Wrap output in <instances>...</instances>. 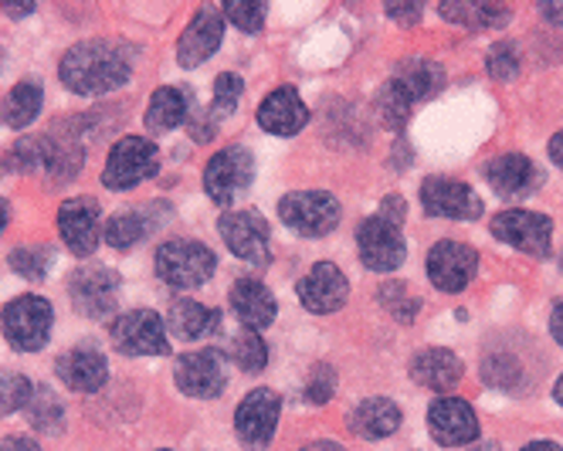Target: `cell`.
<instances>
[{"label": "cell", "mask_w": 563, "mask_h": 451, "mask_svg": "<svg viewBox=\"0 0 563 451\" xmlns=\"http://www.w3.org/2000/svg\"><path fill=\"white\" fill-rule=\"evenodd\" d=\"M42 102H45L42 81L24 78V81H18V86L4 99H0V122L11 127V130L31 127V122L37 119V112H42Z\"/></svg>", "instance_id": "83f0119b"}, {"label": "cell", "mask_w": 563, "mask_h": 451, "mask_svg": "<svg viewBox=\"0 0 563 451\" xmlns=\"http://www.w3.org/2000/svg\"><path fill=\"white\" fill-rule=\"evenodd\" d=\"M221 37H224V18L214 8H200L177 41V62L184 68L205 65L221 48Z\"/></svg>", "instance_id": "d6986e66"}, {"label": "cell", "mask_w": 563, "mask_h": 451, "mask_svg": "<svg viewBox=\"0 0 563 451\" xmlns=\"http://www.w3.org/2000/svg\"><path fill=\"white\" fill-rule=\"evenodd\" d=\"M52 265V252L45 244H21L11 252V268L24 278H45Z\"/></svg>", "instance_id": "ab89813d"}, {"label": "cell", "mask_w": 563, "mask_h": 451, "mask_svg": "<svg viewBox=\"0 0 563 451\" xmlns=\"http://www.w3.org/2000/svg\"><path fill=\"white\" fill-rule=\"evenodd\" d=\"M218 312L208 309V306H200L194 299H174L170 309H167V326H170V333L177 340H200V337H208L214 333V326H218Z\"/></svg>", "instance_id": "f1b7e54d"}, {"label": "cell", "mask_w": 563, "mask_h": 451, "mask_svg": "<svg viewBox=\"0 0 563 451\" xmlns=\"http://www.w3.org/2000/svg\"><path fill=\"white\" fill-rule=\"evenodd\" d=\"M252 180H255V156L245 146H228L214 153L205 167V190L214 204H231V197L252 187Z\"/></svg>", "instance_id": "9c48e42d"}, {"label": "cell", "mask_w": 563, "mask_h": 451, "mask_svg": "<svg viewBox=\"0 0 563 451\" xmlns=\"http://www.w3.org/2000/svg\"><path fill=\"white\" fill-rule=\"evenodd\" d=\"M278 218L302 238H323L340 224V204L327 190H292L278 200Z\"/></svg>", "instance_id": "277c9868"}, {"label": "cell", "mask_w": 563, "mask_h": 451, "mask_svg": "<svg viewBox=\"0 0 563 451\" xmlns=\"http://www.w3.org/2000/svg\"><path fill=\"white\" fill-rule=\"evenodd\" d=\"M8 160H11V170H21V174H45V163H48V136H24V140H18Z\"/></svg>", "instance_id": "8d00e7d4"}, {"label": "cell", "mask_w": 563, "mask_h": 451, "mask_svg": "<svg viewBox=\"0 0 563 451\" xmlns=\"http://www.w3.org/2000/svg\"><path fill=\"white\" fill-rule=\"evenodd\" d=\"M31 381L24 374L0 371V418H8L14 411H24V404L31 397Z\"/></svg>", "instance_id": "f35d334b"}, {"label": "cell", "mask_w": 563, "mask_h": 451, "mask_svg": "<svg viewBox=\"0 0 563 451\" xmlns=\"http://www.w3.org/2000/svg\"><path fill=\"white\" fill-rule=\"evenodd\" d=\"M241 89H245V86H241V78L234 72H224V75L214 78V99H211V106L190 122V140L194 143H211L214 140L221 119H228L238 109Z\"/></svg>", "instance_id": "cb8c5ba5"}, {"label": "cell", "mask_w": 563, "mask_h": 451, "mask_svg": "<svg viewBox=\"0 0 563 451\" xmlns=\"http://www.w3.org/2000/svg\"><path fill=\"white\" fill-rule=\"evenodd\" d=\"M55 374L75 394H96L109 381V363L99 350L78 346V350H68L55 360Z\"/></svg>", "instance_id": "ffe728a7"}, {"label": "cell", "mask_w": 563, "mask_h": 451, "mask_svg": "<svg viewBox=\"0 0 563 451\" xmlns=\"http://www.w3.org/2000/svg\"><path fill=\"white\" fill-rule=\"evenodd\" d=\"M394 81L400 89L408 92L411 102H421V99H431L441 86H445V68L431 58H405L394 72Z\"/></svg>", "instance_id": "4316f807"}, {"label": "cell", "mask_w": 563, "mask_h": 451, "mask_svg": "<svg viewBox=\"0 0 563 451\" xmlns=\"http://www.w3.org/2000/svg\"><path fill=\"white\" fill-rule=\"evenodd\" d=\"M478 268V255L475 249L462 241H438L428 252V278L438 293H462L468 289V282L475 278Z\"/></svg>", "instance_id": "8fae6325"}, {"label": "cell", "mask_w": 563, "mask_h": 451, "mask_svg": "<svg viewBox=\"0 0 563 451\" xmlns=\"http://www.w3.org/2000/svg\"><path fill=\"white\" fill-rule=\"evenodd\" d=\"M493 234L506 244H512L516 252L527 255H550V241H553V221L537 211H503L493 221Z\"/></svg>", "instance_id": "9a60e30c"}, {"label": "cell", "mask_w": 563, "mask_h": 451, "mask_svg": "<svg viewBox=\"0 0 563 451\" xmlns=\"http://www.w3.org/2000/svg\"><path fill=\"white\" fill-rule=\"evenodd\" d=\"M224 18L245 34H258L265 24V4H255V0H234V4H224Z\"/></svg>", "instance_id": "60d3db41"}, {"label": "cell", "mask_w": 563, "mask_h": 451, "mask_svg": "<svg viewBox=\"0 0 563 451\" xmlns=\"http://www.w3.org/2000/svg\"><path fill=\"white\" fill-rule=\"evenodd\" d=\"M218 268V258L208 244L190 241V238H174L167 244H159L156 252V272L174 289H197L205 285Z\"/></svg>", "instance_id": "7a4b0ae2"}, {"label": "cell", "mask_w": 563, "mask_h": 451, "mask_svg": "<svg viewBox=\"0 0 563 451\" xmlns=\"http://www.w3.org/2000/svg\"><path fill=\"white\" fill-rule=\"evenodd\" d=\"M112 343L126 356H167L170 337L167 326L153 309H133L112 322Z\"/></svg>", "instance_id": "8992f818"}, {"label": "cell", "mask_w": 563, "mask_h": 451, "mask_svg": "<svg viewBox=\"0 0 563 451\" xmlns=\"http://www.w3.org/2000/svg\"><path fill=\"white\" fill-rule=\"evenodd\" d=\"M296 293H299L302 309H309L316 316H330V312L346 306L350 282H346V275L333 262H319V265L309 268V275L299 278Z\"/></svg>", "instance_id": "5bb4252c"}, {"label": "cell", "mask_w": 563, "mask_h": 451, "mask_svg": "<svg viewBox=\"0 0 563 451\" xmlns=\"http://www.w3.org/2000/svg\"><path fill=\"white\" fill-rule=\"evenodd\" d=\"M52 302L42 296H18L4 306L0 312V326H4V340L18 350V353H37L48 337H52Z\"/></svg>", "instance_id": "3957f363"}, {"label": "cell", "mask_w": 563, "mask_h": 451, "mask_svg": "<svg viewBox=\"0 0 563 451\" xmlns=\"http://www.w3.org/2000/svg\"><path fill=\"white\" fill-rule=\"evenodd\" d=\"M150 234V221L140 211H123V215H112L106 221V241L112 244L115 252H130L136 244Z\"/></svg>", "instance_id": "836d02e7"}, {"label": "cell", "mask_w": 563, "mask_h": 451, "mask_svg": "<svg viewBox=\"0 0 563 451\" xmlns=\"http://www.w3.org/2000/svg\"><path fill=\"white\" fill-rule=\"evenodd\" d=\"M428 428L438 444L459 448L478 441V418L462 397H438L428 411Z\"/></svg>", "instance_id": "ac0fdd59"}, {"label": "cell", "mask_w": 563, "mask_h": 451, "mask_svg": "<svg viewBox=\"0 0 563 451\" xmlns=\"http://www.w3.org/2000/svg\"><path fill=\"white\" fill-rule=\"evenodd\" d=\"M421 208L431 218H449V221H475L482 215L478 194L452 177H428L421 184Z\"/></svg>", "instance_id": "7c38bea8"}, {"label": "cell", "mask_w": 563, "mask_h": 451, "mask_svg": "<svg viewBox=\"0 0 563 451\" xmlns=\"http://www.w3.org/2000/svg\"><path fill=\"white\" fill-rule=\"evenodd\" d=\"M231 309L234 316L245 322V330H262V326H272L275 319V296L265 289L258 278H238L231 285Z\"/></svg>", "instance_id": "d4e9b609"}, {"label": "cell", "mask_w": 563, "mask_h": 451, "mask_svg": "<svg viewBox=\"0 0 563 451\" xmlns=\"http://www.w3.org/2000/svg\"><path fill=\"white\" fill-rule=\"evenodd\" d=\"M519 65H522V58L512 41H499V45L489 52V75L499 81H512L519 75Z\"/></svg>", "instance_id": "7bdbcfd3"}, {"label": "cell", "mask_w": 563, "mask_h": 451, "mask_svg": "<svg viewBox=\"0 0 563 451\" xmlns=\"http://www.w3.org/2000/svg\"><path fill=\"white\" fill-rule=\"evenodd\" d=\"M24 418L31 421V428H37L42 435H62L65 431V407L55 397V391L45 387V384L31 387V397L24 404Z\"/></svg>", "instance_id": "1f68e13d"}, {"label": "cell", "mask_w": 563, "mask_h": 451, "mask_svg": "<svg viewBox=\"0 0 563 451\" xmlns=\"http://www.w3.org/2000/svg\"><path fill=\"white\" fill-rule=\"evenodd\" d=\"M462 374H465L462 360L452 350H441V346L421 350L411 360V377H415V384H421L428 391H438V394L455 391L462 384Z\"/></svg>", "instance_id": "603a6c76"}, {"label": "cell", "mask_w": 563, "mask_h": 451, "mask_svg": "<svg viewBox=\"0 0 563 451\" xmlns=\"http://www.w3.org/2000/svg\"><path fill=\"white\" fill-rule=\"evenodd\" d=\"M278 415H282V397L268 387L252 391L245 400L238 404L234 415V431L245 448H265L278 428Z\"/></svg>", "instance_id": "4fadbf2b"}, {"label": "cell", "mask_w": 563, "mask_h": 451, "mask_svg": "<svg viewBox=\"0 0 563 451\" xmlns=\"http://www.w3.org/2000/svg\"><path fill=\"white\" fill-rule=\"evenodd\" d=\"M302 451H346V448L336 444V441H312V444H306Z\"/></svg>", "instance_id": "816d5d0a"}, {"label": "cell", "mask_w": 563, "mask_h": 451, "mask_svg": "<svg viewBox=\"0 0 563 451\" xmlns=\"http://www.w3.org/2000/svg\"><path fill=\"white\" fill-rule=\"evenodd\" d=\"M8 221H11V204H8L4 197H0V231L8 228Z\"/></svg>", "instance_id": "db71d44e"}, {"label": "cell", "mask_w": 563, "mask_h": 451, "mask_svg": "<svg viewBox=\"0 0 563 451\" xmlns=\"http://www.w3.org/2000/svg\"><path fill=\"white\" fill-rule=\"evenodd\" d=\"M218 231L231 249V255H238L241 262H252V265L268 262V224L258 211H228L218 221Z\"/></svg>", "instance_id": "e0dca14e"}, {"label": "cell", "mask_w": 563, "mask_h": 451, "mask_svg": "<svg viewBox=\"0 0 563 451\" xmlns=\"http://www.w3.org/2000/svg\"><path fill=\"white\" fill-rule=\"evenodd\" d=\"M119 289L123 282L109 265H82L68 278L71 306L89 319H106L119 306Z\"/></svg>", "instance_id": "52a82bcc"}, {"label": "cell", "mask_w": 563, "mask_h": 451, "mask_svg": "<svg viewBox=\"0 0 563 451\" xmlns=\"http://www.w3.org/2000/svg\"><path fill=\"white\" fill-rule=\"evenodd\" d=\"M190 116V106H187V92L184 89H156L150 106H146V133L159 136V133H167V130H177L180 122H187Z\"/></svg>", "instance_id": "f546056e"}, {"label": "cell", "mask_w": 563, "mask_h": 451, "mask_svg": "<svg viewBox=\"0 0 563 451\" xmlns=\"http://www.w3.org/2000/svg\"><path fill=\"white\" fill-rule=\"evenodd\" d=\"M336 394V371L330 363H316L306 381V400L309 404H327Z\"/></svg>", "instance_id": "b9f144b4"}, {"label": "cell", "mask_w": 563, "mask_h": 451, "mask_svg": "<svg viewBox=\"0 0 563 451\" xmlns=\"http://www.w3.org/2000/svg\"><path fill=\"white\" fill-rule=\"evenodd\" d=\"M486 180L499 197H530L540 184V170L530 156H519V153H506L486 163Z\"/></svg>", "instance_id": "7402d4cb"}, {"label": "cell", "mask_w": 563, "mask_h": 451, "mask_svg": "<svg viewBox=\"0 0 563 451\" xmlns=\"http://www.w3.org/2000/svg\"><path fill=\"white\" fill-rule=\"evenodd\" d=\"M309 122V109L292 86L268 92L258 106V127L272 136H296Z\"/></svg>", "instance_id": "44dd1931"}, {"label": "cell", "mask_w": 563, "mask_h": 451, "mask_svg": "<svg viewBox=\"0 0 563 451\" xmlns=\"http://www.w3.org/2000/svg\"><path fill=\"white\" fill-rule=\"evenodd\" d=\"M411 99H408V92L397 86V81L390 78L387 86L380 89V96H377V116H380V122L387 130H394V133H400L411 122Z\"/></svg>", "instance_id": "e575fe53"}, {"label": "cell", "mask_w": 563, "mask_h": 451, "mask_svg": "<svg viewBox=\"0 0 563 451\" xmlns=\"http://www.w3.org/2000/svg\"><path fill=\"white\" fill-rule=\"evenodd\" d=\"M174 381L187 397H200V400L218 397L228 387V360L214 346L180 353L174 363Z\"/></svg>", "instance_id": "ba28073f"}, {"label": "cell", "mask_w": 563, "mask_h": 451, "mask_svg": "<svg viewBox=\"0 0 563 451\" xmlns=\"http://www.w3.org/2000/svg\"><path fill=\"white\" fill-rule=\"evenodd\" d=\"M468 451H503V448H499L496 441H478V444H472Z\"/></svg>", "instance_id": "11a10c76"}, {"label": "cell", "mask_w": 563, "mask_h": 451, "mask_svg": "<svg viewBox=\"0 0 563 451\" xmlns=\"http://www.w3.org/2000/svg\"><path fill=\"white\" fill-rule=\"evenodd\" d=\"M380 218H384L387 224L400 228V224H405V218H408V204H405V200H400L397 194L384 197V204H380Z\"/></svg>", "instance_id": "ee69618b"}, {"label": "cell", "mask_w": 563, "mask_h": 451, "mask_svg": "<svg viewBox=\"0 0 563 451\" xmlns=\"http://www.w3.org/2000/svg\"><path fill=\"white\" fill-rule=\"evenodd\" d=\"M86 150L75 136H55L48 133V163H45V177L52 184H68L78 170H82Z\"/></svg>", "instance_id": "d6a6232c"}, {"label": "cell", "mask_w": 563, "mask_h": 451, "mask_svg": "<svg viewBox=\"0 0 563 451\" xmlns=\"http://www.w3.org/2000/svg\"><path fill=\"white\" fill-rule=\"evenodd\" d=\"M130 75H133V48L112 37L78 41L58 62L62 86L86 99L123 89Z\"/></svg>", "instance_id": "6da1fadb"}, {"label": "cell", "mask_w": 563, "mask_h": 451, "mask_svg": "<svg viewBox=\"0 0 563 451\" xmlns=\"http://www.w3.org/2000/svg\"><path fill=\"white\" fill-rule=\"evenodd\" d=\"M159 170V150L146 136H123L112 150L102 167V184L109 190H130L143 180H150Z\"/></svg>", "instance_id": "5b68a950"}, {"label": "cell", "mask_w": 563, "mask_h": 451, "mask_svg": "<svg viewBox=\"0 0 563 451\" xmlns=\"http://www.w3.org/2000/svg\"><path fill=\"white\" fill-rule=\"evenodd\" d=\"M11 170V160H4V156H0V177H4Z\"/></svg>", "instance_id": "6f0895ef"}, {"label": "cell", "mask_w": 563, "mask_h": 451, "mask_svg": "<svg viewBox=\"0 0 563 451\" xmlns=\"http://www.w3.org/2000/svg\"><path fill=\"white\" fill-rule=\"evenodd\" d=\"M547 153H550V160L556 163V167L563 170V130L550 140V146H547Z\"/></svg>", "instance_id": "c3c4849f"}, {"label": "cell", "mask_w": 563, "mask_h": 451, "mask_svg": "<svg viewBox=\"0 0 563 451\" xmlns=\"http://www.w3.org/2000/svg\"><path fill=\"white\" fill-rule=\"evenodd\" d=\"M4 14H11V18H27V14H34V4H4Z\"/></svg>", "instance_id": "f907efd6"}, {"label": "cell", "mask_w": 563, "mask_h": 451, "mask_svg": "<svg viewBox=\"0 0 563 451\" xmlns=\"http://www.w3.org/2000/svg\"><path fill=\"white\" fill-rule=\"evenodd\" d=\"M553 397H556V404L563 407V374H560V381H556V387H553Z\"/></svg>", "instance_id": "9f6ffc18"}, {"label": "cell", "mask_w": 563, "mask_h": 451, "mask_svg": "<svg viewBox=\"0 0 563 451\" xmlns=\"http://www.w3.org/2000/svg\"><path fill=\"white\" fill-rule=\"evenodd\" d=\"M543 18L563 28V4H543Z\"/></svg>", "instance_id": "681fc988"}, {"label": "cell", "mask_w": 563, "mask_h": 451, "mask_svg": "<svg viewBox=\"0 0 563 451\" xmlns=\"http://www.w3.org/2000/svg\"><path fill=\"white\" fill-rule=\"evenodd\" d=\"M387 18L397 21L400 28H411L421 21V4H387Z\"/></svg>", "instance_id": "f6af8a7d"}, {"label": "cell", "mask_w": 563, "mask_h": 451, "mask_svg": "<svg viewBox=\"0 0 563 451\" xmlns=\"http://www.w3.org/2000/svg\"><path fill=\"white\" fill-rule=\"evenodd\" d=\"M522 451H563L560 444H553V441H533V444H527Z\"/></svg>", "instance_id": "f5cc1de1"}, {"label": "cell", "mask_w": 563, "mask_h": 451, "mask_svg": "<svg viewBox=\"0 0 563 451\" xmlns=\"http://www.w3.org/2000/svg\"><path fill=\"white\" fill-rule=\"evenodd\" d=\"M377 299H380V306H384L394 319H400V322H411V319L418 316V309H421V299L408 289L405 282H384V285H380V293H377Z\"/></svg>", "instance_id": "74e56055"}, {"label": "cell", "mask_w": 563, "mask_h": 451, "mask_svg": "<svg viewBox=\"0 0 563 451\" xmlns=\"http://www.w3.org/2000/svg\"><path fill=\"white\" fill-rule=\"evenodd\" d=\"M0 451H42V444H37L31 435H8L0 441Z\"/></svg>", "instance_id": "bcb514c9"}, {"label": "cell", "mask_w": 563, "mask_h": 451, "mask_svg": "<svg viewBox=\"0 0 563 451\" xmlns=\"http://www.w3.org/2000/svg\"><path fill=\"white\" fill-rule=\"evenodd\" d=\"M441 18L465 28V31H496L503 24H509V8L499 4H468V0H452V4L438 8Z\"/></svg>", "instance_id": "4dcf8cb0"}, {"label": "cell", "mask_w": 563, "mask_h": 451, "mask_svg": "<svg viewBox=\"0 0 563 451\" xmlns=\"http://www.w3.org/2000/svg\"><path fill=\"white\" fill-rule=\"evenodd\" d=\"M231 360L241 366L245 374H262L265 363H268V346L255 330H241L231 340Z\"/></svg>", "instance_id": "d590c367"}, {"label": "cell", "mask_w": 563, "mask_h": 451, "mask_svg": "<svg viewBox=\"0 0 563 451\" xmlns=\"http://www.w3.org/2000/svg\"><path fill=\"white\" fill-rule=\"evenodd\" d=\"M550 333H553V340L563 346V302L553 306V312H550Z\"/></svg>", "instance_id": "7dc6e473"}, {"label": "cell", "mask_w": 563, "mask_h": 451, "mask_svg": "<svg viewBox=\"0 0 563 451\" xmlns=\"http://www.w3.org/2000/svg\"><path fill=\"white\" fill-rule=\"evenodd\" d=\"M397 428H400V407L387 397H367L364 404H356L350 415V431L367 441L390 438Z\"/></svg>", "instance_id": "484cf974"}, {"label": "cell", "mask_w": 563, "mask_h": 451, "mask_svg": "<svg viewBox=\"0 0 563 451\" xmlns=\"http://www.w3.org/2000/svg\"><path fill=\"white\" fill-rule=\"evenodd\" d=\"M58 234L71 255L89 258L99 249V204L92 197H68L58 208Z\"/></svg>", "instance_id": "2e32d148"}, {"label": "cell", "mask_w": 563, "mask_h": 451, "mask_svg": "<svg viewBox=\"0 0 563 451\" xmlns=\"http://www.w3.org/2000/svg\"><path fill=\"white\" fill-rule=\"evenodd\" d=\"M356 249H360V262H364L371 272H397L400 262H405V255H408L400 228L387 224L380 215H374V218H367L364 224H360Z\"/></svg>", "instance_id": "30bf717a"}]
</instances>
